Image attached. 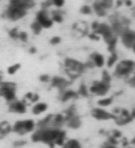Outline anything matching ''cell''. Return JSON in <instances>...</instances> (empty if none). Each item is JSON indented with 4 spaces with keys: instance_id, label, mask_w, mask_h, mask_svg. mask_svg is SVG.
Masks as SVG:
<instances>
[{
    "instance_id": "2",
    "label": "cell",
    "mask_w": 135,
    "mask_h": 148,
    "mask_svg": "<svg viewBox=\"0 0 135 148\" xmlns=\"http://www.w3.org/2000/svg\"><path fill=\"white\" fill-rule=\"evenodd\" d=\"M86 64H83L82 61L75 59H71V57H66L64 60V70L66 73V75L70 79H75L78 78L81 74H83L86 72Z\"/></svg>"
},
{
    "instance_id": "40",
    "label": "cell",
    "mask_w": 135,
    "mask_h": 148,
    "mask_svg": "<svg viewBox=\"0 0 135 148\" xmlns=\"http://www.w3.org/2000/svg\"><path fill=\"white\" fill-rule=\"evenodd\" d=\"M129 83H130L133 87H135V74H133L131 78H129Z\"/></svg>"
},
{
    "instance_id": "34",
    "label": "cell",
    "mask_w": 135,
    "mask_h": 148,
    "mask_svg": "<svg viewBox=\"0 0 135 148\" xmlns=\"http://www.w3.org/2000/svg\"><path fill=\"white\" fill-rule=\"evenodd\" d=\"M39 81L43 82V83H49V82H51V77H49L48 74H42V75L39 77Z\"/></svg>"
},
{
    "instance_id": "15",
    "label": "cell",
    "mask_w": 135,
    "mask_h": 148,
    "mask_svg": "<svg viewBox=\"0 0 135 148\" xmlns=\"http://www.w3.org/2000/svg\"><path fill=\"white\" fill-rule=\"evenodd\" d=\"M78 96L77 91H73V90H64V91H60V101L62 103H66V101H70V100H74L75 97Z\"/></svg>"
},
{
    "instance_id": "16",
    "label": "cell",
    "mask_w": 135,
    "mask_h": 148,
    "mask_svg": "<svg viewBox=\"0 0 135 148\" xmlns=\"http://www.w3.org/2000/svg\"><path fill=\"white\" fill-rule=\"evenodd\" d=\"M47 109H48V104H47V103L38 101L36 104H34L33 107H31V113L35 116H40V114H43Z\"/></svg>"
},
{
    "instance_id": "38",
    "label": "cell",
    "mask_w": 135,
    "mask_h": 148,
    "mask_svg": "<svg viewBox=\"0 0 135 148\" xmlns=\"http://www.w3.org/2000/svg\"><path fill=\"white\" fill-rule=\"evenodd\" d=\"M101 148H120V147L114 146V144H110V143H108V142H105V143L101 146Z\"/></svg>"
},
{
    "instance_id": "4",
    "label": "cell",
    "mask_w": 135,
    "mask_h": 148,
    "mask_svg": "<svg viewBox=\"0 0 135 148\" xmlns=\"http://www.w3.org/2000/svg\"><path fill=\"white\" fill-rule=\"evenodd\" d=\"M36 130V122L33 120H20L13 123V133L17 135H26V134L34 133Z\"/></svg>"
},
{
    "instance_id": "18",
    "label": "cell",
    "mask_w": 135,
    "mask_h": 148,
    "mask_svg": "<svg viewBox=\"0 0 135 148\" xmlns=\"http://www.w3.org/2000/svg\"><path fill=\"white\" fill-rule=\"evenodd\" d=\"M23 101H25L26 104L34 105V104H36V103L39 101V95L35 94V92H27V94L25 95V99H23Z\"/></svg>"
},
{
    "instance_id": "43",
    "label": "cell",
    "mask_w": 135,
    "mask_h": 148,
    "mask_svg": "<svg viewBox=\"0 0 135 148\" xmlns=\"http://www.w3.org/2000/svg\"><path fill=\"white\" fill-rule=\"evenodd\" d=\"M131 49H133V51H134V53H135V44L133 46V48H131Z\"/></svg>"
},
{
    "instance_id": "42",
    "label": "cell",
    "mask_w": 135,
    "mask_h": 148,
    "mask_svg": "<svg viewBox=\"0 0 135 148\" xmlns=\"http://www.w3.org/2000/svg\"><path fill=\"white\" fill-rule=\"evenodd\" d=\"M130 143H131V146H133V147L135 148V138H134V139H131V142H130Z\"/></svg>"
},
{
    "instance_id": "10",
    "label": "cell",
    "mask_w": 135,
    "mask_h": 148,
    "mask_svg": "<svg viewBox=\"0 0 135 148\" xmlns=\"http://www.w3.org/2000/svg\"><path fill=\"white\" fill-rule=\"evenodd\" d=\"M120 38H121L122 44L126 48H133V46L135 44V31L127 27V29H125V31L120 35Z\"/></svg>"
},
{
    "instance_id": "28",
    "label": "cell",
    "mask_w": 135,
    "mask_h": 148,
    "mask_svg": "<svg viewBox=\"0 0 135 148\" xmlns=\"http://www.w3.org/2000/svg\"><path fill=\"white\" fill-rule=\"evenodd\" d=\"M79 12L82 13V14H91L94 10H92V7H90V5H82L81 9H79Z\"/></svg>"
},
{
    "instance_id": "11",
    "label": "cell",
    "mask_w": 135,
    "mask_h": 148,
    "mask_svg": "<svg viewBox=\"0 0 135 148\" xmlns=\"http://www.w3.org/2000/svg\"><path fill=\"white\" fill-rule=\"evenodd\" d=\"M9 112L12 113H17V114H22L27 110V104H26L23 100H14V101L9 103V107H8Z\"/></svg>"
},
{
    "instance_id": "19",
    "label": "cell",
    "mask_w": 135,
    "mask_h": 148,
    "mask_svg": "<svg viewBox=\"0 0 135 148\" xmlns=\"http://www.w3.org/2000/svg\"><path fill=\"white\" fill-rule=\"evenodd\" d=\"M74 30H75V33H79V35H86L87 30H88V27H87V25L84 22H82V21H79V22H77L75 25H74Z\"/></svg>"
},
{
    "instance_id": "1",
    "label": "cell",
    "mask_w": 135,
    "mask_h": 148,
    "mask_svg": "<svg viewBox=\"0 0 135 148\" xmlns=\"http://www.w3.org/2000/svg\"><path fill=\"white\" fill-rule=\"evenodd\" d=\"M60 133H61V130H56V129H36L31 135V140L35 143H39V142L46 143L53 148L56 146Z\"/></svg>"
},
{
    "instance_id": "12",
    "label": "cell",
    "mask_w": 135,
    "mask_h": 148,
    "mask_svg": "<svg viewBox=\"0 0 135 148\" xmlns=\"http://www.w3.org/2000/svg\"><path fill=\"white\" fill-rule=\"evenodd\" d=\"M51 86L55 87V88L60 90V91H64V90H66V87L69 86V81L66 78H64V77L61 75H55L51 78Z\"/></svg>"
},
{
    "instance_id": "5",
    "label": "cell",
    "mask_w": 135,
    "mask_h": 148,
    "mask_svg": "<svg viewBox=\"0 0 135 148\" xmlns=\"http://www.w3.org/2000/svg\"><path fill=\"white\" fill-rule=\"evenodd\" d=\"M16 83L13 82H0V96L5 99L8 103H12L16 100Z\"/></svg>"
},
{
    "instance_id": "39",
    "label": "cell",
    "mask_w": 135,
    "mask_h": 148,
    "mask_svg": "<svg viewBox=\"0 0 135 148\" xmlns=\"http://www.w3.org/2000/svg\"><path fill=\"white\" fill-rule=\"evenodd\" d=\"M25 144H26L25 140H18L14 143V147H21V146H25Z\"/></svg>"
},
{
    "instance_id": "26",
    "label": "cell",
    "mask_w": 135,
    "mask_h": 148,
    "mask_svg": "<svg viewBox=\"0 0 135 148\" xmlns=\"http://www.w3.org/2000/svg\"><path fill=\"white\" fill-rule=\"evenodd\" d=\"M77 94H78V96H88L90 95V88L87 86H84V84H81L78 88V91H77Z\"/></svg>"
},
{
    "instance_id": "32",
    "label": "cell",
    "mask_w": 135,
    "mask_h": 148,
    "mask_svg": "<svg viewBox=\"0 0 135 148\" xmlns=\"http://www.w3.org/2000/svg\"><path fill=\"white\" fill-rule=\"evenodd\" d=\"M18 35H20V30L18 29H10L9 30V36H12L13 39H18Z\"/></svg>"
},
{
    "instance_id": "27",
    "label": "cell",
    "mask_w": 135,
    "mask_h": 148,
    "mask_svg": "<svg viewBox=\"0 0 135 148\" xmlns=\"http://www.w3.org/2000/svg\"><path fill=\"white\" fill-rule=\"evenodd\" d=\"M31 30H33V33L34 34H40V31L43 30V27H42V25L38 22V21H34L33 23H31Z\"/></svg>"
},
{
    "instance_id": "17",
    "label": "cell",
    "mask_w": 135,
    "mask_h": 148,
    "mask_svg": "<svg viewBox=\"0 0 135 148\" xmlns=\"http://www.w3.org/2000/svg\"><path fill=\"white\" fill-rule=\"evenodd\" d=\"M13 131V125H10L8 121H3L0 122V138H4L7 136L9 133Z\"/></svg>"
},
{
    "instance_id": "6",
    "label": "cell",
    "mask_w": 135,
    "mask_h": 148,
    "mask_svg": "<svg viewBox=\"0 0 135 148\" xmlns=\"http://www.w3.org/2000/svg\"><path fill=\"white\" fill-rule=\"evenodd\" d=\"M88 88H90V94H91V95H95V96H103V97H104L105 95L109 92L110 84L109 83H105V82H103L101 79H100V81L92 82V84L88 87Z\"/></svg>"
},
{
    "instance_id": "36",
    "label": "cell",
    "mask_w": 135,
    "mask_h": 148,
    "mask_svg": "<svg viewBox=\"0 0 135 148\" xmlns=\"http://www.w3.org/2000/svg\"><path fill=\"white\" fill-rule=\"evenodd\" d=\"M121 135H122V134H121V131H118V130H113L112 131V133H110V138H114V139H117V140H118V139H120L121 138Z\"/></svg>"
},
{
    "instance_id": "22",
    "label": "cell",
    "mask_w": 135,
    "mask_h": 148,
    "mask_svg": "<svg viewBox=\"0 0 135 148\" xmlns=\"http://www.w3.org/2000/svg\"><path fill=\"white\" fill-rule=\"evenodd\" d=\"M112 104H113V97L112 96H104L97 101V105H99L100 108H104V109L107 107H110Z\"/></svg>"
},
{
    "instance_id": "33",
    "label": "cell",
    "mask_w": 135,
    "mask_h": 148,
    "mask_svg": "<svg viewBox=\"0 0 135 148\" xmlns=\"http://www.w3.org/2000/svg\"><path fill=\"white\" fill-rule=\"evenodd\" d=\"M27 33L26 31H20V35H18V40H21L22 43H25V42H27Z\"/></svg>"
},
{
    "instance_id": "31",
    "label": "cell",
    "mask_w": 135,
    "mask_h": 148,
    "mask_svg": "<svg viewBox=\"0 0 135 148\" xmlns=\"http://www.w3.org/2000/svg\"><path fill=\"white\" fill-rule=\"evenodd\" d=\"M101 81L105 82V83H109L110 84V81H112V77L108 72H103V75H101Z\"/></svg>"
},
{
    "instance_id": "25",
    "label": "cell",
    "mask_w": 135,
    "mask_h": 148,
    "mask_svg": "<svg viewBox=\"0 0 135 148\" xmlns=\"http://www.w3.org/2000/svg\"><path fill=\"white\" fill-rule=\"evenodd\" d=\"M95 3H97L99 5H101V7L105 8L107 10L112 9L113 5H114V1H113V0H95Z\"/></svg>"
},
{
    "instance_id": "24",
    "label": "cell",
    "mask_w": 135,
    "mask_h": 148,
    "mask_svg": "<svg viewBox=\"0 0 135 148\" xmlns=\"http://www.w3.org/2000/svg\"><path fill=\"white\" fill-rule=\"evenodd\" d=\"M117 62H118L117 53H116V52H112V53H110V56H109V59L105 61V64H107L108 68H113L114 65H117Z\"/></svg>"
},
{
    "instance_id": "7",
    "label": "cell",
    "mask_w": 135,
    "mask_h": 148,
    "mask_svg": "<svg viewBox=\"0 0 135 148\" xmlns=\"http://www.w3.org/2000/svg\"><path fill=\"white\" fill-rule=\"evenodd\" d=\"M26 14H27V10L17 7H10V5H8V8L4 12V17H7L10 21H18L25 17Z\"/></svg>"
},
{
    "instance_id": "35",
    "label": "cell",
    "mask_w": 135,
    "mask_h": 148,
    "mask_svg": "<svg viewBox=\"0 0 135 148\" xmlns=\"http://www.w3.org/2000/svg\"><path fill=\"white\" fill-rule=\"evenodd\" d=\"M49 43H51L52 46H57V44L61 43V38H60V36H53V38L49 39Z\"/></svg>"
},
{
    "instance_id": "3",
    "label": "cell",
    "mask_w": 135,
    "mask_h": 148,
    "mask_svg": "<svg viewBox=\"0 0 135 148\" xmlns=\"http://www.w3.org/2000/svg\"><path fill=\"white\" fill-rule=\"evenodd\" d=\"M135 72V61L133 60H121L114 68V75L117 78H127Z\"/></svg>"
},
{
    "instance_id": "13",
    "label": "cell",
    "mask_w": 135,
    "mask_h": 148,
    "mask_svg": "<svg viewBox=\"0 0 135 148\" xmlns=\"http://www.w3.org/2000/svg\"><path fill=\"white\" fill-rule=\"evenodd\" d=\"M9 5L29 10L34 7V0H9Z\"/></svg>"
},
{
    "instance_id": "9",
    "label": "cell",
    "mask_w": 135,
    "mask_h": 148,
    "mask_svg": "<svg viewBox=\"0 0 135 148\" xmlns=\"http://www.w3.org/2000/svg\"><path fill=\"white\" fill-rule=\"evenodd\" d=\"M91 116L97 121H109V120H114V116L113 113L108 112L105 110L104 108H100V107H96L91 110Z\"/></svg>"
},
{
    "instance_id": "30",
    "label": "cell",
    "mask_w": 135,
    "mask_h": 148,
    "mask_svg": "<svg viewBox=\"0 0 135 148\" xmlns=\"http://www.w3.org/2000/svg\"><path fill=\"white\" fill-rule=\"evenodd\" d=\"M49 1H51V5H53L57 9H60L65 5V0H49Z\"/></svg>"
},
{
    "instance_id": "41",
    "label": "cell",
    "mask_w": 135,
    "mask_h": 148,
    "mask_svg": "<svg viewBox=\"0 0 135 148\" xmlns=\"http://www.w3.org/2000/svg\"><path fill=\"white\" fill-rule=\"evenodd\" d=\"M29 52H30V53H35V52H36V48H34V47H31V48L29 49Z\"/></svg>"
},
{
    "instance_id": "29",
    "label": "cell",
    "mask_w": 135,
    "mask_h": 148,
    "mask_svg": "<svg viewBox=\"0 0 135 148\" xmlns=\"http://www.w3.org/2000/svg\"><path fill=\"white\" fill-rule=\"evenodd\" d=\"M20 69H21V65H20V64H13L12 66L8 68V74L13 75V74H16Z\"/></svg>"
},
{
    "instance_id": "8",
    "label": "cell",
    "mask_w": 135,
    "mask_h": 148,
    "mask_svg": "<svg viewBox=\"0 0 135 148\" xmlns=\"http://www.w3.org/2000/svg\"><path fill=\"white\" fill-rule=\"evenodd\" d=\"M35 21H38L43 29H49L52 25H53V21H52V18H51V13H49L47 9L39 10V12L36 13Z\"/></svg>"
},
{
    "instance_id": "20",
    "label": "cell",
    "mask_w": 135,
    "mask_h": 148,
    "mask_svg": "<svg viewBox=\"0 0 135 148\" xmlns=\"http://www.w3.org/2000/svg\"><path fill=\"white\" fill-rule=\"evenodd\" d=\"M92 10L95 12V14L99 16V17H105V16L108 14V10L105 9V8H103L101 5H99L97 3L94 1V4H92Z\"/></svg>"
},
{
    "instance_id": "14",
    "label": "cell",
    "mask_w": 135,
    "mask_h": 148,
    "mask_svg": "<svg viewBox=\"0 0 135 148\" xmlns=\"http://www.w3.org/2000/svg\"><path fill=\"white\" fill-rule=\"evenodd\" d=\"M90 61L92 62V65H94L95 68H103L105 65V57L103 56L101 53H99V52H94V53L90 56Z\"/></svg>"
},
{
    "instance_id": "23",
    "label": "cell",
    "mask_w": 135,
    "mask_h": 148,
    "mask_svg": "<svg viewBox=\"0 0 135 148\" xmlns=\"http://www.w3.org/2000/svg\"><path fill=\"white\" fill-rule=\"evenodd\" d=\"M61 148H82V144L77 139H69L65 142V144Z\"/></svg>"
},
{
    "instance_id": "21",
    "label": "cell",
    "mask_w": 135,
    "mask_h": 148,
    "mask_svg": "<svg viewBox=\"0 0 135 148\" xmlns=\"http://www.w3.org/2000/svg\"><path fill=\"white\" fill-rule=\"evenodd\" d=\"M49 13H51V18H52V21H53V22L61 23L62 21H64V13H62L60 9L52 10V12H49Z\"/></svg>"
},
{
    "instance_id": "37",
    "label": "cell",
    "mask_w": 135,
    "mask_h": 148,
    "mask_svg": "<svg viewBox=\"0 0 135 148\" xmlns=\"http://www.w3.org/2000/svg\"><path fill=\"white\" fill-rule=\"evenodd\" d=\"M88 38L91 39V40H99L101 36H100L99 34H96V33H88Z\"/></svg>"
}]
</instances>
